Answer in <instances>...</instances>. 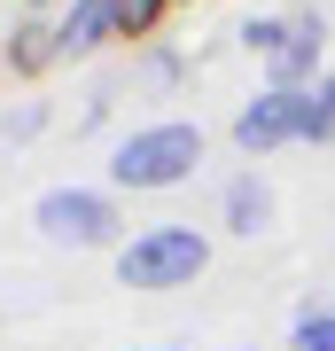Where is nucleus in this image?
Here are the masks:
<instances>
[{"label":"nucleus","instance_id":"obj_1","mask_svg":"<svg viewBox=\"0 0 335 351\" xmlns=\"http://www.w3.org/2000/svg\"><path fill=\"white\" fill-rule=\"evenodd\" d=\"M203 265H211V242L195 226H140L117 250V281L125 289H187Z\"/></svg>","mask_w":335,"mask_h":351},{"label":"nucleus","instance_id":"obj_2","mask_svg":"<svg viewBox=\"0 0 335 351\" xmlns=\"http://www.w3.org/2000/svg\"><path fill=\"white\" fill-rule=\"evenodd\" d=\"M195 164H203V133L195 125H149V133L117 141L110 180H117V188H179Z\"/></svg>","mask_w":335,"mask_h":351},{"label":"nucleus","instance_id":"obj_3","mask_svg":"<svg viewBox=\"0 0 335 351\" xmlns=\"http://www.w3.org/2000/svg\"><path fill=\"white\" fill-rule=\"evenodd\" d=\"M32 226L47 242H71V250H101V242H117V203L94 188H47L32 203Z\"/></svg>","mask_w":335,"mask_h":351},{"label":"nucleus","instance_id":"obj_4","mask_svg":"<svg viewBox=\"0 0 335 351\" xmlns=\"http://www.w3.org/2000/svg\"><path fill=\"white\" fill-rule=\"evenodd\" d=\"M304 125H312V86H265V94L234 117V141H242L249 156H265V149L304 141Z\"/></svg>","mask_w":335,"mask_h":351},{"label":"nucleus","instance_id":"obj_5","mask_svg":"<svg viewBox=\"0 0 335 351\" xmlns=\"http://www.w3.org/2000/svg\"><path fill=\"white\" fill-rule=\"evenodd\" d=\"M320 16H304V24H288V39H281V47L273 55H265V63H273V86H304V78L312 71H320Z\"/></svg>","mask_w":335,"mask_h":351},{"label":"nucleus","instance_id":"obj_6","mask_svg":"<svg viewBox=\"0 0 335 351\" xmlns=\"http://www.w3.org/2000/svg\"><path fill=\"white\" fill-rule=\"evenodd\" d=\"M110 32H117V0H71V8H62V24H55L62 55H86V47H101Z\"/></svg>","mask_w":335,"mask_h":351},{"label":"nucleus","instance_id":"obj_7","mask_svg":"<svg viewBox=\"0 0 335 351\" xmlns=\"http://www.w3.org/2000/svg\"><path fill=\"white\" fill-rule=\"evenodd\" d=\"M265 219H273V195L242 172L234 188H226V226H234V234H265Z\"/></svg>","mask_w":335,"mask_h":351},{"label":"nucleus","instance_id":"obj_8","mask_svg":"<svg viewBox=\"0 0 335 351\" xmlns=\"http://www.w3.org/2000/svg\"><path fill=\"white\" fill-rule=\"evenodd\" d=\"M164 8H172V0H117V39H149Z\"/></svg>","mask_w":335,"mask_h":351},{"label":"nucleus","instance_id":"obj_9","mask_svg":"<svg viewBox=\"0 0 335 351\" xmlns=\"http://www.w3.org/2000/svg\"><path fill=\"white\" fill-rule=\"evenodd\" d=\"M304 141H335V71L312 86V125H304Z\"/></svg>","mask_w":335,"mask_h":351},{"label":"nucleus","instance_id":"obj_10","mask_svg":"<svg viewBox=\"0 0 335 351\" xmlns=\"http://www.w3.org/2000/svg\"><path fill=\"white\" fill-rule=\"evenodd\" d=\"M297 351H335V313H304L297 320Z\"/></svg>","mask_w":335,"mask_h":351},{"label":"nucleus","instance_id":"obj_11","mask_svg":"<svg viewBox=\"0 0 335 351\" xmlns=\"http://www.w3.org/2000/svg\"><path fill=\"white\" fill-rule=\"evenodd\" d=\"M242 39H249V55H273L281 39H288V24H273V16H258V24H249Z\"/></svg>","mask_w":335,"mask_h":351},{"label":"nucleus","instance_id":"obj_12","mask_svg":"<svg viewBox=\"0 0 335 351\" xmlns=\"http://www.w3.org/2000/svg\"><path fill=\"white\" fill-rule=\"evenodd\" d=\"M32 8H47V0H32Z\"/></svg>","mask_w":335,"mask_h":351}]
</instances>
